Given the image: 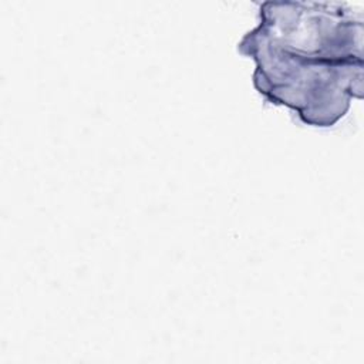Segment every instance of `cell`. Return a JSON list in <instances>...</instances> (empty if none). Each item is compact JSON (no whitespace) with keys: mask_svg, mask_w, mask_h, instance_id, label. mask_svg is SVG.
I'll return each mask as SVG.
<instances>
[{"mask_svg":"<svg viewBox=\"0 0 364 364\" xmlns=\"http://www.w3.org/2000/svg\"><path fill=\"white\" fill-rule=\"evenodd\" d=\"M237 51L253 58V85L311 127H331L363 97V13L344 3L263 1Z\"/></svg>","mask_w":364,"mask_h":364,"instance_id":"6da1fadb","label":"cell"}]
</instances>
